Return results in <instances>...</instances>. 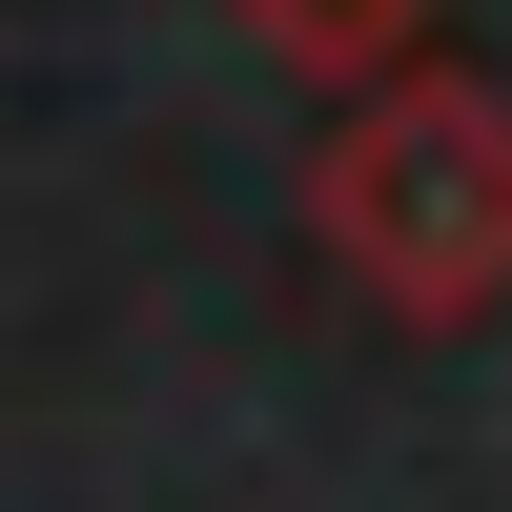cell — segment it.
Returning <instances> with one entry per match:
<instances>
[{
  "mask_svg": "<svg viewBox=\"0 0 512 512\" xmlns=\"http://www.w3.org/2000/svg\"><path fill=\"white\" fill-rule=\"evenodd\" d=\"M308 246L390 328H472L512 287V82H472V62L349 82V123H328V164H308Z\"/></svg>",
  "mask_w": 512,
  "mask_h": 512,
  "instance_id": "cell-1",
  "label": "cell"
},
{
  "mask_svg": "<svg viewBox=\"0 0 512 512\" xmlns=\"http://www.w3.org/2000/svg\"><path fill=\"white\" fill-rule=\"evenodd\" d=\"M246 41H267L287 82H390V62H431V0H246Z\"/></svg>",
  "mask_w": 512,
  "mask_h": 512,
  "instance_id": "cell-2",
  "label": "cell"
}]
</instances>
